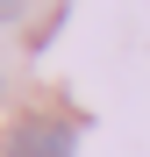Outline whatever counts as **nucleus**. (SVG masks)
<instances>
[{
  "label": "nucleus",
  "mask_w": 150,
  "mask_h": 157,
  "mask_svg": "<svg viewBox=\"0 0 150 157\" xmlns=\"http://www.w3.org/2000/svg\"><path fill=\"white\" fill-rule=\"evenodd\" d=\"M14 14H21V0H0V21H14Z\"/></svg>",
  "instance_id": "nucleus-1"
}]
</instances>
